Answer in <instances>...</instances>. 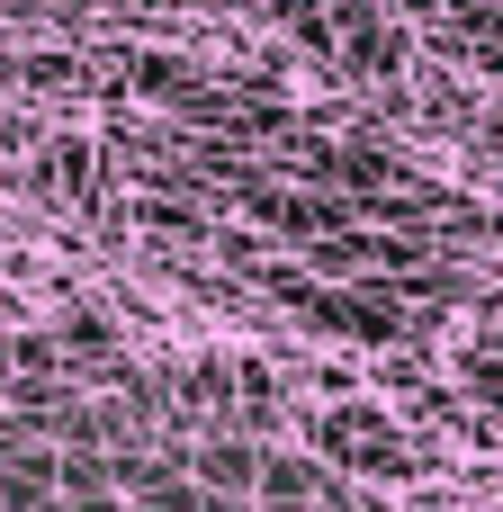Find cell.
<instances>
[{"label":"cell","instance_id":"obj_1","mask_svg":"<svg viewBox=\"0 0 503 512\" xmlns=\"http://www.w3.org/2000/svg\"><path fill=\"white\" fill-rule=\"evenodd\" d=\"M180 459H189L207 504H252L261 495V441H243V432H198Z\"/></svg>","mask_w":503,"mask_h":512},{"label":"cell","instance_id":"obj_2","mask_svg":"<svg viewBox=\"0 0 503 512\" xmlns=\"http://www.w3.org/2000/svg\"><path fill=\"white\" fill-rule=\"evenodd\" d=\"M333 27H342V63H360V72H378V81H396L405 54H414V36H405L378 0H333Z\"/></svg>","mask_w":503,"mask_h":512},{"label":"cell","instance_id":"obj_3","mask_svg":"<svg viewBox=\"0 0 503 512\" xmlns=\"http://www.w3.org/2000/svg\"><path fill=\"white\" fill-rule=\"evenodd\" d=\"M261 504H270V512H333V504H342V486H333L315 459L261 450Z\"/></svg>","mask_w":503,"mask_h":512},{"label":"cell","instance_id":"obj_4","mask_svg":"<svg viewBox=\"0 0 503 512\" xmlns=\"http://www.w3.org/2000/svg\"><path fill=\"white\" fill-rule=\"evenodd\" d=\"M279 27L306 45V54H342V27H333V0H279Z\"/></svg>","mask_w":503,"mask_h":512},{"label":"cell","instance_id":"obj_5","mask_svg":"<svg viewBox=\"0 0 503 512\" xmlns=\"http://www.w3.org/2000/svg\"><path fill=\"white\" fill-rule=\"evenodd\" d=\"M135 90H144V99H189V72H180L171 54H135Z\"/></svg>","mask_w":503,"mask_h":512},{"label":"cell","instance_id":"obj_6","mask_svg":"<svg viewBox=\"0 0 503 512\" xmlns=\"http://www.w3.org/2000/svg\"><path fill=\"white\" fill-rule=\"evenodd\" d=\"M477 72H486V81L503 90V36H495V45H477Z\"/></svg>","mask_w":503,"mask_h":512},{"label":"cell","instance_id":"obj_7","mask_svg":"<svg viewBox=\"0 0 503 512\" xmlns=\"http://www.w3.org/2000/svg\"><path fill=\"white\" fill-rule=\"evenodd\" d=\"M486 144H495V153H503V99H495V108H486Z\"/></svg>","mask_w":503,"mask_h":512}]
</instances>
